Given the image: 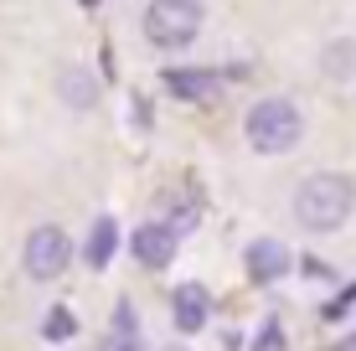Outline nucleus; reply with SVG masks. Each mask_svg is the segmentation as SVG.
<instances>
[{
	"label": "nucleus",
	"instance_id": "obj_1",
	"mask_svg": "<svg viewBox=\"0 0 356 351\" xmlns=\"http://www.w3.org/2000/svg\"><path fill=\"white\" fill-rule=\"evenodd\" d=\"M351 207H356V186L336 171L305 176L300 191H294V222H300L305 233H336L351 217Z\"/></svg>",
	"mask_w": 356,
	"mask_h": 351
},
{
	"label": "nucleus",
	"instance_id": "obj_11",
	"mask_svg": "<svg viewBox=\"0 0 356 351\" xmlns=\"http://www.w3.org/2000/svg\"><path fill=\"white\" fill-rule=\"evenodd\" d=\"M321 63H325L330 78H351V72H356V47L351 42H336V47H325Z\"/></svg>",
	"mask_w": 356,
	"mask_h": 351
},
{
	"label": "nucleus",
	"instance_id": "obj_8",
	"mask_svg": "<svg viewBox=\"0 0 356 351\" xmlns=\"http://www.w3.org/2000/svg\"><path fill=\"white\" fill-rule=\"evenodd\" d=\"M165 93H176V99H207V104H212L217 93H222V78H217L212 67H176V72H165Z\"/></svg>",
	"mask_w": 356,
	"mask_h": 351
},
{
	"label": "nucleus",
	"instance_id": "obj_6",
	"mask_svg": "<svg viewBox=\"0 0 356 351\" xmlns=\"http://www.w3.org/2000/svg\"><path fill=\"white\" fill-rule=\"evenodd\" d=\"M243 263H248L253 284H274V279H284V274H289L294 259H289V248L279 243V238H259V243H248Z\"/></svg>",
	"mask_w": 356,
	"mask_h": 351
},
{
	"label": "nucleus",
	"instance_id": "obj_13",
	"mask_svg": "<svg viewBox=\"0 0 356 351\" xmlns=\"http://www.w3.org/2000/svg\"><path fill=\"white\" fill-rule=\"evenodd\" d=\"M114 331H119V336H140V320H134V305H129V300H119V310H114Z\"/></svg>",
	"mask_w": 356,
	"mask_h": 351
},
{
	"label": "nucleus",
	"instance_id": "obj_9",
	"mask_svg": "<svg viewBox=\"0 0 356 351\" xmlns=\"http://www.w3.org/2000/svg\"><path fill=\"white\" fill-rule=\"evenodd\" d=\"M114 243H119L114 217H98V222H93V233H88V248H83L88 269H108V259H114Z\"/></svg>",
	"mask_w": 356,
	"mask_h": 351
},
{
	"label": "nucleus",
	"instance_id": "obj_5",
	"mask_svg": "<svg viewBox=\"0 0 356 351\" xmlns=\"http://www.w3.org/2000/svg\"><path fill=\"white\" fill-rule=\"evenodd\" d=\"M129 248H134V259H140L145 269H170V259H176V227L145 222V227L129 233Z\"/></svg>",
	"mask_w": 356,
	"mask_h": 351
},
{
	"label": "nucleus",
	"instance_id": "obj_16",
	"mask_svg": "<svg viewBox=\"0 0 356 351\" xmlns=\"http://www.w3.org/2000/svg\"><path fill=\"white\" fill-rule=\"evenodd\" d=\"M336 351H356V336H346V341H341Z\"/></svg>",
	"mask_w": 356,
	"mask_h": 351
},
{
	"label": "nucleus",
	"instance_id": "obj_15",
	"mask_svg": "<svg viewBox=\"0 0 356 351\" xmlns=\"http://www.w3.org/2000/svg\"><path fill=\"white\" fill-rule=\"evenodd\" d=\"M104 351H140V336H108V341H104Z\"/></svg>",
	"mask_w": 356,
	"mask_h": 351
},
{
	"label": "nucleus",
	"instance_id": "obj_14",
	"mask_svg": "<svg viewBox=\"0 0 356 351\" xmlns=\"http://www.w3.org/2000/svg\"><path fill=\"white\" fill-rule=\"evenodd\" d=\"M253 351H284V331H279V320H268L259 331V341H253Z\"/></svg>",
	"mask_w": 356,
	"mask_h": 351
},
{
	"label": "nucleus",
	"instance_id": "obj_2",
	"mask_svg": "<svg viewBox=\"0 0 356 351\" xmlns=\"http://www.w3.org/2000/svg\"><path fill=\"white\" fill-rule=\"evenodd\" d=\"M243 135H248V145H253L259 155H284V150H294L300 135H305V114H300L289 99H264V104L248 108Z\"/></svg>",
	"mask_w": 356,
	"mask_h": 351
},
{
	"label": "nucleus",
	"instance_id": "obj_10",
	"mask_svg": "<svg viewBox=\"0 0 356 351\" xmlns=\"http://www.w3.org/2000/svg\"><path fill=\"white\" fill-rule=\"evenodd\" d=\"M63 99H67V108H93L98 104V83L83 67H63Z\"/></svg>",
	"mask_w": 356,
	"mask_h": 351
},
{
	"label": "nucleus",
	"instance_id": "obj_12",
	"mask_svg": "<svg viewBox=\"0 0 356 351\" xmlns=\"http://www.w3.org/2000/svg\"><path fill=\"white\" fill-rule=\"evenodd\" d=\"M72 331H78V320H72V310H63V305L42 320V336H47V341H67Z\"/></svg>",
	"mask_w": 356,
	"mask_h": 351
},
{
	"label": "nucleus",
	"instance_id": "obj_7",
	"mask_svg": "<svg viewBox=\"0 0 356 351\" xmlns=\"http://www.w3.org/2000/svg\"><path fill=\"white\" fill-rule=\"evenodd\" d=\"M170 316H176V325L186 336H196L207 325V316H212V295H207L202 284H176V295H170Z\"/></svg>",
	"mask_w": 356,
	"mask_h": 351
},
{
	"label": "nucleus",
	"instance_id": "obj_17",
	"mask_svg": "<svg viewBox=\"0 0 356 351\" xmlns=\"http://www.w3.org/2000/svg\"><path fill=\"white\" fill-rule=\"evenodd\" d=\"M83 6H98V0H83Z\"/></svg>",
	"mask_w": 356,
	"mask_h": 351
},
{
	"label": "nucleus",
	"instance_id": "obj_4",
	"mask_svg": "<svg viewBox=\"0 0 356 351\" xmlns=\"http://www.w3.org/2000/svg\"><path fill=\"white\" fill-rule=\"evenodd\" d=\"M26 274L31 279H57V274L67 269V259H72V243H67V233L63 227H31V238H26Z\"/></svg>",
	"mask_w": 356,
	"mask_h": 351
},
{
	"label": "nucleus",
	"instance_id": "obj_3",
	"mask_svg": "<svg viewBox=\"0 0 356 351\" xmlns=\"http://www.w3.org/2000/svg\"><path fill=\"white\" fill-rule=\"evenodd\" d=\"M202 0H150L145 6V36L155 47H191L196 31H202Z\"/></svg>",
	"mask_w": 356,
	"mask_h": 351
}]
</instances>
